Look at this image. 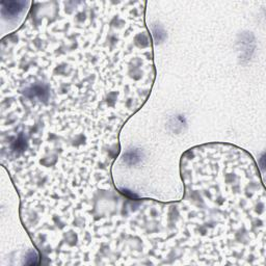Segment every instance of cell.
Masks as SVG:
<instances>
[{
	"mask_svg": "<svg viewBox=\"0 0 266 266\" xmlns=\"http://www.w3.org/2000/svg\"><path fill=\"white\" fill-rule=\"evenodd\" d=\"M27 4L26 2H20V1H10V2H1L2 5V14L4 16H7L8 18H13L15 16L19 15L24 6Z\"/></svg>",
	"mask_w": 266,
	"mask_h": 266,
	"instance_id": "cell-1",
	"label": "cell"
}]
</instances>
